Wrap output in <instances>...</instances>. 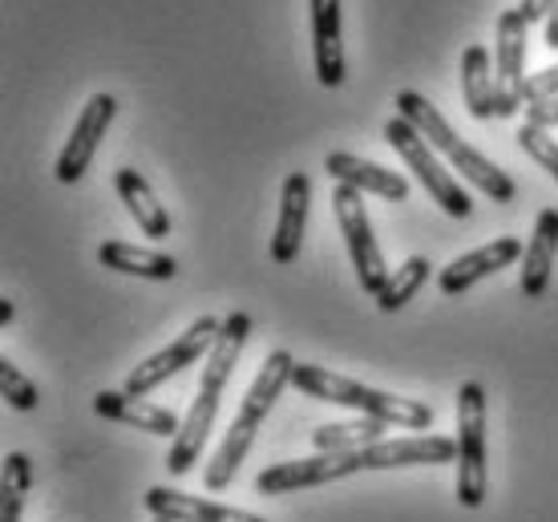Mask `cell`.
<instances>
[{"label":"cell","mask_w":558,"mask_h":522,"mask_svg":"<svg viewBox=\"0 0 558 522\" xmlns=\"http://www.w3.org/2000/svg\"><path fill=\"white\" fill-rule=\"evenodd\" d=\"M252 337V316L247 312H231L223 320V332L215 340V349H210L207 365H203V381H198V397L191 413H186V422H182L179 438L170 446L167 453V470L174 478H182L186 470L198 462V453L207 446V434L215 429V417H219V401H223V389L231 381V373L239 365V353H243V344Z\"/></svg>","instance_id":"6da1fadb"},{"label":"cell","mask_w":558,"mask_h":522,"mask_svg":"<svg viewBox=\"0 0 558 522\" xmlns=\"http://www.w3.org/2000/svg\"><path fill=\"white\" fill-rule=\"evenodd\" d=\"M292 368H295L292 353H283V349H276V353L264 361L259 377L252 381V389H247V397H243V405H239V417L223 434L219 450H215V458H210L207 474H203L207 490H227V486L235 482L239 466H243V458H247V450H252L255 434L264 429L271 405H276L279 393L292 385Z\"/></svg>","instance_id":"7a4b0ae2"},{"label":"cell","mask_w":558,"mask_h":522,"mask_svg":"<svg viewBox=\"0 0 558 522\" xmlns=\"http://www.w3.org/2000/svg\"><path fill=\"white\" fill-rule=\"evenodd\" d=\"M397 113L417 130L421 138L429 142L433 150H441V155L449 158V167L458 170V174H465L482 195H489L494 203H514V195H518L514 179H510L506 170L494 167L482 150H474L470 142L461 138L458 130L449 126L446 113L437 110L425 94H417V89H401V94H397Z\"/></svg>","instance_id":"3957f363"},{"label":"cell","mask_w":558,"mask_h":522,"mask_svg":"<svg viewBox=\"0 0 558 522\" xmlns=\"http://www.w3.org/2000/svg\"><path fill=\"white\" fill-rule=\"evenodd\" d=\"M292 385L304 397L332 401V405H349V410H356L361 417L397 425V429H429V425H433V410L425 405V401L380 393V389H368V385L352 381V377L328 373L324 365H295L292 368Z\"/></svg>","instance_id":"277c9868"},{"label":"cell","mask_w":558,"mask_h":522,"mask_svg":"<svg viewBox=\"0 0 558 522\" xmlns=\"http://www.w3.org/2000/svg\"><path fill=\"white\" fill-rule=\"evenodd\" d=\"M486 495V389L477 381H465L458 393V502L465 510H477Z\"/></svg>","instance_id":"5b68a950"},{"label":"cell","mask_w":558,"mask_h":522,"mask_svg":"<svg viewBox=\"0 0 558 522\" xmlns=\"http://www.w3.org/2000/svg\"><path fill=\"white\" fill-rule=\"evenodd\" d=\"M385 142H389L397 155L405 158V167L413 170V179H417L421 186H425V195L441 207L446 215H453V219H465V215L474 211V203H470V195L461 191L458 174H449L441 162H437V155H433V146L425 138H421L417 130L409 126L405 118L397 113V118H389L385 122Z\"/></svg>","instance_id":"8992f818"},{"label":"cell","mask_w":558,"mask_h":522,"mask_svg":"<svg viewBox=\"0 0 558 522\" xmlns=\"http://www.w3.org/2000/svg\"><path fill=\"white\" fill-rule=\"evenodd\" d=\"M332 211H336L340 231H344V243H349L356 280H361V288L368 296L377 300L380 288L389 283V268H385V255H380L377 240H373V223H368V211H364V195L349 183H336Z\"/></svg>","instance_id":"52a82bcc"},{"label":"cell","mask_w":558,"mask_h":522,"mask_svg":"<svg viewBox=\"0 0 558 522\" xmlns=\"http://www.w3.org/2000/svg\"><path fill=\"white\" fill-rule=\"evenodd\" d=\"M219 332H223V320H215V316H198L195 325L186 328L179 340H170L162 353H154L150 361L134 365V373L126 377V389H122V393H130V397L154 393L167 377H179L182 368H191V365H198L203 356H210Z\"/></svg>","instance_id":"ba28073f"},{"label":"cell","mask_w":558,"mask_h":522,"mask_svg":"<svg viewBox=\"0 0 558 522\" xmlns=\"http://www.w3.org/2000/svg\"><path fill=\"white\" fill-rule=\"evenodd\" d=\"M361 450L352 453H312V458H295V462H279L267 466L255 478L259 495H295V490H312V486H328V482L352 478L361 474Z\"/></svg>","instance_id":"9c48e42d"},{"label":"cell","mask_w":558,"mask_h":522,"mask_svg":"<svg viewBox=\"0 0 558 522\" xmlns=\"http://www.w3.org/2000/svg\"><path fill=\"white\" fill-rule=\"evenodd\" d=\"M526 28L531 21L506 9L498 16V41H494V82H498V118H514L526 89Z\"/></svg>","instance_id":"30bf717a"},{"label":"cell","mask_w":558,"mask_h":522,"mask_svg":"<svg viewBox=\"0 0 558 522\" xmlns=\"http://www.w3.org/2000/svg\"><path fill=\"white\" fill-rule=\"evenodd\" d=\"M113 113H118V101H113V94H94V98L85 101L82 118H77V126H73L70 142H65V150L57 155V183H77L85 170H89V162H94V155H98L101 138H106V130H110Z\"/></svg>","instance_id":"8fae6325"},{"label":"cell","mask_w":558,"mask_h":522,"mask_svg":"<svg viewBox=\"0 0 558 522\" xmlns=\"http://www.w3.org/2000/svg\"><path fill=\"white\" fill-rule=\"evenodd\" d=\"M458 462V441L437 438V434H417V438H392L361 450L364 470H401V466H446Z\"/></svg>","instance_id":"7c38bea8"},{"label":"cell","mask_w":558,"mask_h":522,"mask_svg":"<svg viewBox=\"0 0 558 522\" xmlns=\"http://www.w3.org/2000/svg\"><path fill=\"white\" fill-rule=\"evenodd\" d=\"M522 255H526L522 240H514V235H502V240H494V243H486V247H477V252L453 259V264L437 276V283H441V292H446V296H461V292H470L474 283L486 280V276H494V271H502V268H510V264H518Z\"/></svg>","instance_id":"4fadbf2b"},{"label":"cell","mask_w":558,"mask_h":522,"mask_svg":"<svg viewBox=\"0 0 558 522\" xmlns=\"http://www.w3.org/2000/svg\"><path fill=\"white\" fill-rule=\"evenodd\" d=\"M307 207H312V179L295 170L283 179V195H279V223L276 235H271V259L276 264H295V255L304 247Z\"/></svg>","instance_id":"5bb4252c"},{"label":"cell","mask_w":558,"mask_h":522,"mask_svg":"<svg viewBox=\"0 0 558 522\" xmlns=\"http://www.w3.org/2000/svg\"><path fill=\"white\" fill-rule=\"evenodd\" d=\"M146 510H150L154 519L167 522H267L264 514H252V510L219 507V502H207V498L198 495L167 490V486L146 490Z\"/></svg>","instance_id":"9a60e30c"},{"label":"cell","mask_w":558,"mask_h":522,"mask_svg":"<svg viewBox=\"0 0 558 522\" xmlns=\"http://www.w3.org/2000/svg\"><path fill=\"white\" fill-rule=\"evenodd\" d=\"M312 9V49H316V82L336 89L344 82V41H340V0H307Z\"/></svg>","instance_id":"2e32d148"},{"label":"cell","mask_w":558,"mask_h":522,"mask_svg":"<svg viewBox=\"0 0 558 522\" xmlns=\"http://www.w3.org/2000/svg\"><path fill=\"white\" fill-rule=\"evenodd\" d=\"M324 170L332 174L336 183L356 186L361 195L368 191V195H380V198H389V203H405V198H409V179H405V174L380 167V162H368V158H356V155L336 150V155L324 158Z\"/></svg>","instance_id":"e0dca14e"},{"label":"cell","mask_w":558,"mask_h":522,"mask_svg":"<svg viewBox=\"0 0 558 522\" xmlns=\"http://www.w3.org/2000/svg\"><path fill=\"white\" fill-rule=\"evenodd\" d=\"M94 413L106 417V422H122V425H134V429H146L154 438H179V413L162 410V405H150V401H142V397H130V393H98L94 397Z\"/></svg>","instance_id":"ac0fdd59"},{"label":"cell","mask_w":558,"mask_h":522,"mask_svg":"<svg viewBox=\"0 0 558 522\" xmlns=\"http://www.w3.org/2000/svg\"><path fill=\"white\" fill-rule=\"evenodd\" d=\"M555 255H558V211L546 207V211H538L534 235L526 243V255H522V283H518V292L526 300H538L550 288Z\"/></svg>","instance_id":"d6986e66"},{"label":"cell","mask_w":558,"mask_h":522,"mask_svg":"<svg viewBox=\"0 0 558 522\" xmlns=\"http://www.w3.org/2000/svg\"><path fill=\"white\" fill-rule=\"evenodd\" d=\"M113 186H118V195H122V203H126V211L134 215V223L142 227V235H150V240H167L170 235L167 203H158L154 186L142 179L138 170L134 167L113 170Z\"/></svg>","instance_id":"ffe728a7"},{"label":"cell","mask_w":558,"mask_h":522,"mask_svg":"<svg viewBox=\"0 0 558 522\" xmlns=\"http://www.w3.org/2000/svg\"><path fill=\"white\" fill-rule=\"evenodd\" d=\"M461 98L482 122L498 118V82H494V70H489L486 45H465V53H461Z\"/></svg>","instance_id":"44dd1931"},{"label":"cell","mask_w":558,"mask_h":522,"mask_svg":"<svg viewBox=\"0 0 558 522\" xmlns=\"http://www.w3.org/2000/svg\"><path fill=\"white\" fill-rule=\"evenodd\" d=\"M101 268L122 271V276H142V280H174L179 276V264L162 252H150V247H134V243L122 240H106L98 247Z\"/></svg>","instance_id":"7402d4cb"},{"label":"cell","mask_w":558,"mask_h":522,"mask_svg":"<svg viewBox=\"0 0 558 522\" xmlns=\"http://www.w3.org/2000/svg\"><path fill=\"white\" fill-rule=\"evenodd\" d=\"M385 441V422H373V417H356V422H332L312 429V446L320 453H352V450H368Z\"/></svg>","instance_id":"603a6c76"},{"label":"cell","mask_w":558,"mask_h":522,"mask_svg":"<svg viewBox=\"0 0 558 522\" xmlns=\"http://www.w3.org/2000/svg\"><path fill=\"white\" fill-rule=\"evenodd\" d=\"M429 271L433 264L425 259V255H409L401 268L392 271L389 283L380 288V296H377V308L380 312H397V308H405L409 300L417 296L421 288H425V280H429Z\"/></svg>","instance_id":"cb8c5ba5"},{"label":"cell","mask_w":558,"mask_h":522,"mask_svg":"<svg viewBox=\"0 0 558 522\" xmlns=\"http://www.w3.org/2000/svg\"><path fill=\"white\" fill-rule=\"evenodd\" d=\"M28 490H33V462H28V453L13 450L9 458H4V498H0V522H21Z\"/></svg>","instance_id":"d4e9b609"},{"label":"cell","mask_w":558,"mask_h":522,"mask_svg":"<svg viewBox=\"0 0 558 522\" xmlns=\"http://www.w3.org/2000/svg\"><path fill=\"white\" fill-rule=\"evenodd\" d=\"M0 389H4V401H9L13 410H21V413L37 410V401H41L37 385L28 381L25 373L13 365V361H0Z\"/></svg>","instance_id":"484cf974"},{"label":"cell","mask_w":558,"mask_h":522,"mask_svg":"<svg viewBox=\"0 0 558 522\" xmlns=\"http://www.w3.org/2000/svg\"><path fill=\"white\" fill-rule=\"evenodd\" d=\"M518 146H522V150H526V155H531L534 162L558 183V142L550 138V130H538V126H526V122H522V130H518Z\"/></svg>","instance_id":"4316f807"},{"label":"cell","mask_w":558,"mask_h":522,"mask_svg":"<svg viewBox=\"0 0 558 522\" xmlns=\"http://www.w3.org/2000/svg\"><path fill=\"white\" fill-rule=\"evenodd\" d=\"M550 98H558V65H550V70H543V73H531V77H526V89H522V101H526V106L550 101Z\"/></svg>","instance_id":"83f0119b"},{"label":"cell","mask_w":558,"mask_h":522,"mask_svg":"<svg viewBox=\"0 0 558 522\" xmlns=\"http://www.w3.org/2000/svg\"><path fill=\"white\" fill-rule=\"evenodd\" d=\"M526 126L558 130V98H550V101H534V106H526Z\"/></svg>","instance_id":"f1b7e54d"},{"label":"cell","mask_w":558,"mask_h":522,"mask_svg":"<svg viewBox=\"0 0 558 522\" xmlns=\"http://www.w3.org/2000/svg\"><path fill=\"white\" fill-rule=\"evenodd\" d=\"M546 9H550V0H522V4H518V13L526 16V21H546Z\"/></svg>","instance_id":"f546056e"},{"label":"cell","mask_w":558,"mask_h":522,"mask_svg":"<svg viewBox=\"0 0 558 522\" xmlns=\"http://www.w3.org/2000/svg\"><path fill=\"white\" fill-rule=\"evenodd\" d=\"M546 45L558 49V0H550V9H546Z\"/></svg>","instance_id":"4dcf8cb0"},{"label":"cell","mask_w":558,"mask_h":522,"mask_svg":"<svg viewBox=\"0 0 558 522\" xmlns=\"http://www.w3.org/2000/svg\"><path fill=\"white\" fill-rule=\"evenodd\" d=\"M13 316H16L13 300H0V325H13Z\"/></svg>","instance_id":"1f68e13d"},{"label":"cell","mask_w":558,"mask_h":522,"mask_svg":"<svg viewBox=\"0 0 558 522\" xmlns=\"http://www.w3.org/2000/svg\"><path fill=\"white\" fill-rule=\"evenodd\" d=\"M154 522H167V519H154Z\"/></svg>","instance_id":"d6a6232c"}]
</instances>
